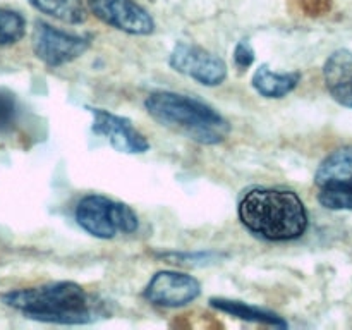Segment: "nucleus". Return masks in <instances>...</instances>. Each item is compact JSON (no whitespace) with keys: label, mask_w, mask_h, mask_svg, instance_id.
<instances>
[{"label":"nucleus","mask_w":352,"mask_h":330,"mask_svg":"<svg viewBox=\"0 0 352 330\" xmlns=\"http://www.w3.org/2000/svg\"><path fill=\"white\" fill-rule=\"evenodd\" d=\"M210 305L219 311L232 315L239 320H246V322L261 323V325L277 327V329H285L287 322L282 316L275 315V313L268 311V309H261L258 306H251L248 302L236 301V299H226V298H212Z\"/></svg>","instance_id":"obj_11"},{"label":"nucleus","mask_w":352,"mask_h":330,"mask_svg":"<svg viewBox=\"0 0 352 330\" xmlns=\"http://www.w3.org/2000/svg\"><path fill=\"white\" fill-rule=\"evenodd\" d=\"M88 7L100 21L127 34L146 36L155 31L153 17L134 0H88Z\"/></svg>","instance_id":"obj_8"},{"label":"nucleus","mask_w":352,"mask_h":330,"mask_svg":"<svg viewBox=\"0 0 352 330\" xmlns=\"http://www.w3.org/2000/svg\"><path fill=\"white\" fill-rule=\"evenodd\" d=\"M254 62V50L251 47L250 41L243 40L236 45V50H234V64L239 69H248Z\"/></svg>","instance_id":"obj_18"},{"label":"nucleus","mask_w":352,"mask_h":330,"mask_svg":"<svg viewBox=\"0 0 352 330\" xmlns=\"http://www.w3.org/2000/svg\"><path fill=\"white\" fill-rule=\"evenodd\" d=\"M31 47L34 55L48 67H60L81 57L89 48V41L36 21L31 36Z\"/></svg>","instance_id":"obj_6"},{"label":"nucleus","mask_w":352,"mask_h":330,"mask_svg":"<svg viewBox=\"0 0 352 330\" xmlns=\"http://www.w3.org/2000/svg\"><path fill=\"white\" fill-rule=\"evenodd\" d=\"M315 182L320 188L329 184L352 182V146H344L330 153L320 164L315 174Z\"/></svg>","instance_id":"obj_12"},{"label":"nucleus","mask_w":352,"mask_h":330,"mask_svg":"<svg viewBox=\"0 0 352 330\" xmlns=\"http://www.w3.org/2000/svg\"><path fill=\"white\" fill-rule=\"evenodd\" d=\"M76 222L98 239H113L117 234H133L140 227L134 210L126 203L102 195H88L76 206Z\"/></svg>","instance_id":"obj_4"},{"label":"nucleus","mask_w":352,"mask_h":330,"mask_svg":"<svg viewBox=\"0 0 352 330\" xmlns=\"http://www.w3.org/2000/svg\"><path fill=\"white\" fill-rule=\"evenodd\" d=\"M201 294V284L192 275L174 270L157 272L144 287L148 302L162 308H181L196 301Z\"/></svg>","instance_id":"obj_7"},{"label":"nucleus","mask_w":352,"mask_h":330,"mask_svg":"<svg viewBox=\"0 0 352 330\" xmlns=\"http://www.w3.org/2000/svg\"><path fill=\"white\" fill-rule=\"evenodd\" d=\"M323 78H325L327 88L352 81V52L346 48L333 52L323 65Z\"/></svg>","instance_id":"obj_14"},{"label":"nucleus","mask_w":352,"mask_h":330,"mask_svg":"<svg viewBox=\"0 0 352 330\" xmlns=\"http://www.w3.org/2000/svg\"><path fill=\"white\" fill-rule=\"evenodd\" d=\"M30 3L41 14L67 24L85 23L88 16L82 0H30Z\"/></svg>","instance_id":"obj_13"},{"label":"nucleus","mask_w":352,"mask_h":330,"mask_svg":"<svg viewBox=\"0 0 352 330\" xmlns=\"http://www.w3.org/2000/svg\"><path fill=\"white\" fill-rule=\"evenodd\" d=\"M239 219L248 230L268 241H292L308 229V212L294 191L256 188L239 203Z\"/></svg>","instance_id":"obj_1"},{"label":"nucleus","mask_w":352,"mask_h":330,"mask_svg":"<svg viewBox=\"0 0 352 330\" xmlns=\"http://www.w3.org/2000/svg\"><path fill=\"white\" fill-rule=\"evenodd\" d=\"M301 81L299 72H275L268 65H260L253 74V88L263 98H284L294 91Z\"/></svg>","instance_id":"obj_10"},{"label":"nucleus","mask_w":352,"mask_h":330,"mask_svg":"<svg viewBox=\"0 0 352 330\" xmlns=\"http://www.w3.org/2000/svg\"><path fill=\"white\" fill-rule=\"evenodd\" d=\"M0 299L6 306L38 322L85 325L95 320L91 298L81 285L71 280L16 289L2 294Z\"/></svg>","instance_id":"obj_2"},{"label":"nucleus","mask_w":352,"mask_h":330,"mask_svg":"<svg viewBox=\"0 0 352 330\" xmlns=\"http://www.w3.org/2000/svg\"><path fill=\"white\" fill-rule=\"evenodd\" d=\"M17 98L10 89L0 88V134H7L17 122Z\"/></svg>","instance_id":"obj_17"},{"label":"nucleus","mask_w":352,"mask_h":330,"mask_svg":"<svg viewBox=\"0 0 352 330\" xmlns=\"http://www.w3.org/2000/svg\"><path fill=\"white\" fill-rule=\"evenodd\" d=\"M329 91L337 103H340L342 107H347V109H352V81L329 88Z\"/></svg>","instance_id":"obj_19"},{"label":"nucleus","mask_w":352,"mask_h":330,"mask_svg":"<svg viewBox=\"0 0 352 330\" xmlns=\"http://www.w3.org/2000/svg\"><path fill=\"white\" fill-rule=\"evenodd\" d=\"M168 64L174 71L195 79L203 86H219L227 78V64L223 58L196 43H175Z\"/></svg>","instance_id":"obj_5"},{"label":"nucleus","mask_w":352,"mask_h":330,"mask_svg":"<svg viewBox=\"0 0 352 330\" xmlns=\"http://www.w3.org/2000/svg\"><path fill=\"white\" fill-rule=\"evenodd\" d=\"M26 33V21L16 10L0 9V47L17 43Z\"/></svg>","instance_id":"obj_15"},{"label":"nucleus","mask_w":352,"mask_h":330,"mask_svg":"<svg viewBox=\"0 0 352 330\" xmlns=\"http://www.w3.org/2000/svg\"><path fill=\"white\" fill-rule=\"evenodd\" d=\"M93 116V131L105 138L119 153L140 155L150 150L146 138L133 126L129 119L105 109H88Z\"/></svg>","instance_id":"obj_9"},{"label":"nucleus","mask_w":352,"mask_h":330,"mask_svg":"<svg viewBox=\"0 0 352 330\" xmlns=\"http://www.w3.org/2000/svg\"><path fill=\"white\" fill-rule=\"evenodd\" d=\"M144 107L158 124L199 144H219L230 133L229 120L195 96L153 91L144 100Z\"/></svg>","instance_id":"obj_3"},{"label":"nucleus","mask_w":352,"mask_h":330,"mask_svg":"<svg viewBox=\"0 0 352 330\" xmlns=\"http://www.w3.org/2000/svg\"><path fill=\"white\" fill-rule=\"evenodd\" d=\"M318 201L329 210H351L352 212V182L323 186Z\"/></svg>","instance_id":"obj_16"}]
</instances>
